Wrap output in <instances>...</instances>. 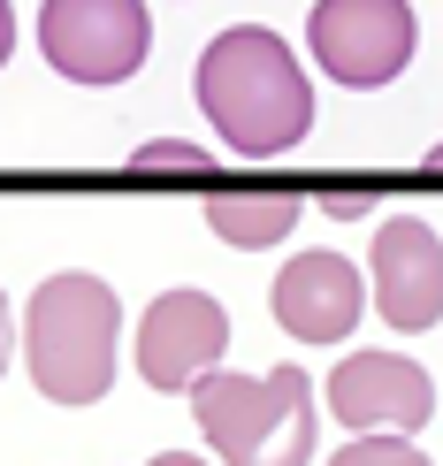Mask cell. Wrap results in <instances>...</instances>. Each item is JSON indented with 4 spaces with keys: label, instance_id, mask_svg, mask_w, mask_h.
I'll list each match as a JSON object with an SVG mask.
<instances>
[{
    "label": "cell",
    "instance_id": "cell-2",
    "mask_svg": "<svg viewBox=\"0 0 443 466\" xmlns=\"http://www.w3.org/2000/svg\"><path fill=\"white\" fill-rule=\"evenodd\" d=\"M115 337H123V299L100 276H85V268L46 276L24 306V367L38 398L100 405L115 390Z\"/></svg>",
    "mask_w": 443,
    "mask_h": 466
},
{
    "label": "cell",
    "instance_id": "cell-1",
    "mask_svg": "<svg viewBox=\"0 0 443 466\" xmlns=\"http://www.w3.org/2000/svg\"><path fill=\"white\" fill-rule=\"evenodd\" d=\"M191 92L237 161H283L314 130V85H306L298 54L260 24H229L222 38H206Z\"/></svg>",
    "mask_w": 443,
    "mask_h": 466
},
{
    "label": "cell",
    "instance_id": "cell-10",
    "mask_svg": "<svg viewBox=\"0 0 443 466\" xmlns=\"http://www.w3.org/2000/svg\"><path fill=\"white\" fill-rule=\"evenodd\" d=\"M206 229L237 252H260V245H283L298 229V199H206Z\"/></svg>",
    "mask_w": 443,
    "mask_h": 466
},
{
    "label": "cell",
    "instance_id": "cell-11",
    "mask_svg": "<svg viewBox=\"0 0 443 466\" xmlns=\"http://www.w3.org/2000/svg\"><path fill=\"white\" fill-rule=\"evenodd\" d=\"M329 466H436V459L420 451L413 436H352Z\"/></svg>",
    "mask_w": 443,
    "mask_h": 466
},
{
    "label": "cell",
    "instance_id": "cell-12",
    "mask_svg": "<svg viewBox=\"0 0 443 466\" xmlns=\"http://www.w3.org/2000/svg\"><path fill=\"white\" fill-rule=\"evenodd\" d=\"M130 168H146V177H168V168H199V177H206V168H215V153H206V146H184V138H153V146L130 153Z\"/></svg>",
    "mask_w": 443,
    "mask_h": 466
},
{
    "label": "cell",
    "instance_id": "cell-6",
    "mask_svg": "<svg viewBox=\"0 0 443 466\" xmlns=\"http://www.w3.org/2000/svg\"><path fill=\"white\" fill-rule=\"evenodd\" d=\"M229 352V314L206 290H161L138 314V375L153 390H199Z\"/></svg>",
    "mask_w": 443,
    "mask_h": 466
},
{
    "label": "cell",
    "instance_id": "cell-8",
    "mask_svg": "<svg viewBox=\"0 0 443 466\" xmlns=\"http://www.w3.org/2000/svg\"><path fill=\"white\" fill-rule=\"evenodd\" d=\"M367 283H375V306L390 329H420L443 321V238L420 215H390L367 245Z\"/></svg>",
    "mask_w": 443,
    "mask_h": 466
},
{
    "label": "cell",
    "instance_id": "cell-5",
    "mask_svg": "<svg viewBox=\"0 0 443 466\" xmlns=\"http://www.w3.org/2000/svg\"><path fill=\"white\" fill-rule=\"evenodd\" d=\"M38 54L69 85H123L153 54V15L146 0H46L38 8Z\"/></svg>",
    "mask_w": 443,
    "mask_h": 466
},
{
    "label": "cell",
    "instance_id": "cell-13",
    "mask_svg": "<svg viewBox=\"0 0 443 466\" xmlns=\"http://www.w3.org/2000/svg\"><path fill=\"white\" fill-rule=\"evenodd\" d=\"M8 352H15V306H8V290H0V375H8Z\"/></svg>",
    "mask_w": 443,
    "mask_h": 466
},
{
    "label": "cell",
    "instance_id": "cell-14",
    "mask_svg": "<svg viewBox=\"0 0 443 466\" xmlns=\"http://www.w3.org/2000/svg\"><path fill=\"white\" fill-rule=\"evenodd\" d=\"M8 54H15V8L0 0V69H8Z\"/></svg>",
    "mask_w": 443,
    "mask_h": 466
},
{
    "label": "cell",
    "instance_id": "cell-3",
    "mask_svg": "<svg viewBox=\"0 0 443 466\" xmlns=\"http://www.w3.org/2000/svg\"><path fill=\"white\" fill-rule=\"evenodd\" d=\"M199 436L222 451V466H306L314 459V375L267 367V375H206L191 390Z\"/></svg>",
    "mask_w": 443,
    "mask_h": 466
},
{
    "label": "cell",
    "instance_id": "cell-15",
    "mask_svg": "<svg viewBox=\"0 0 443 466\" xmlns=\"http://www.w3.org/2000/svg\"><path fill=\"white\" fill-rule=\"evenodd\" d=\"M146 466H206L199 451H161V459H146Z\"/></svg>",
    "mask_w": 443,
    "mask_h": 466
},
{
    "label": "cell",
    "instance_id": "cell-4",
    "mask_svg": "<svg viewBox=\"0 0 443 466\" xmlns=\"http://www.w3.org/2000/svg\"><path fill=\"white\" fill-rule=\"evenodd\" d=\"M306 46H314V69L344 92H382L390 76H406L420 24L413 0H314L306 15Z\"/></svg>",
    "mask_w": 443,
    "mask_h": 466
},
{
    "label": "cell",
    "instance_id": "cell-7",
    "mask_svg": "<svg viewBox=\"0 0 443 466\" xmlns=\"http://www.w3.org/2000/svg\"><path fill=\"white\" fill-rule=\"evenodd\" d=\"M329 413L352 436H420L436 420V382L406 352H352L329 375Z\"/></svg>",
    "mask_w": 443,
    "mask_h": 466
},
{
    "label": "cell",
    "instance_id": "cell-9",
    "mask_svg": "<svg viewBox=\"0 0 443 466\" xmlns=\"http://www.w3.org/2000/svg\"><path fill=\"white\" fill-rule=\"evenodd\" d=\"M367 314V276L344 252H291L276 276V321L298 344H344Z\"/></svg>",
    "mask_w": 443,
    "mask_h": 466
},
{
    "label": "cell",
    "instance_id": "cell-16",
    "mask_svg": "<svg viewBox=\"0 0 443 466\" xmlns=\"http://www.w3.org/2000/svg\"><path fill=\"white\" fill-rule=\"evenodd\" d=\"M428 168H436V177H443V138H436V146H428Z\"/></svg>",
    "mask_w": 443,
    "mask_h": 466
}]
</instances>
